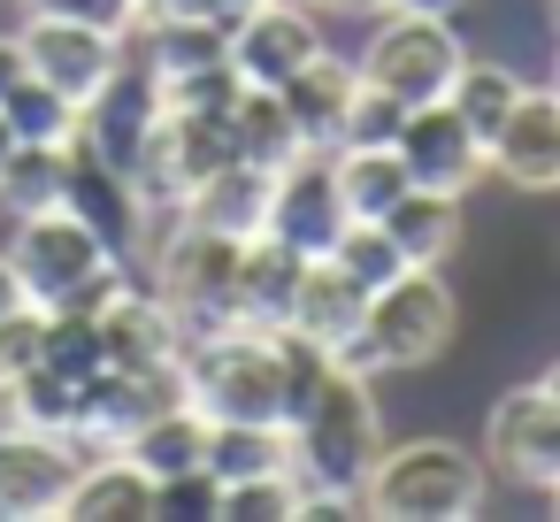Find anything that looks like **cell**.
<instances>
[{"label":"cell","instance_id":"cell-1","mask_svg":"<svg viewBox=\"0 0 560 522\" xmlns=\"http://www.w3.org/2000/svg\"><path fill=\"white\" fill-rule=\"evenodd\" d=\"M284 445H292V476L300 491H361L376 453H384V415H376V392L361 369H330L323 392L284 422Z\"/></svg>","mask_w":560,"mask_h":522},{"label":"cell","instance_id":"cell-2","mask_svg":"<svg viewBox=\"0 0 560 522\" xmlns=\"http://www.w3.org/2000/svg\"><path fill=\"white\" fill-rule=\"evenodd\" d=\"M185 369V399L208 415V422H284V353H277V330H200L185 338L177 353Z\"/></svg>","mask_w":560,"mask_h":522},{"label":"cell","instance_id":"cell-3","mask_svg":"<svg viewBox=\"0 0 560 522\" xmlns=\"http://www.w3.org/2000/svg\"><path fill=\"white\" fill-rule=\"evenodd\" d=\"M361 499L384 522H468V514H483V461L453 438H407V445L376 453Z\"/></svg>","mask_w":560,"mask_h":522},{"label":"cell","instance_id":"cell-4","mask_svg":"<svg viewBox=\"0 0 560 522\" xmlns=\"http://www.w3.org/2000/svg\"><path fill=\"white\" fill-rule=\"evenodd\" d=\"M445 338H453V292H445V277L438 269H399L392 285L369 292V308H361L353 338L338 346V361L361 369V376H376V369H422V361L445 353Z\"/></svg>","mask_w":560,"mask_h":522},{"label":"cell","instance_id":"cell-5","mask_svg":"<svg viewBox=\"0 0 560 522\" xmlns=\"http://www.w3.org/2000/svg\"><path fill=\"white\" fill-rule=\"evenodd\" d=\"M9 269L24 277L32 308H62V300H108L124 285V262L101 246V231L70 208H39V216H16V239H9Z\"/></svg>","mask_w":560,"mask_h":522},{"label":"cell","instance_id":"cell-6","mask_svg":"<svg viewBox=\"0 0 560 522\" xmlns=\"http://www.w3.org/2000/svg\"><path fill=\"white\" fill-rule=\"evenodd\" d=\"M238 254H246V239L208 231V223H192L185 208H177V216L147 239V262H154V300L185 323V338H200V330H223V323H231Z\"/></svg>","mask_w":560,"mask_h":522},{"label":"cell","instance_id":"cell-7","mask_svg":"<svg viewBox=\"0 0 560 522\" xmlns=\"http://www.w3.org/2000/svg\"><path fill=\"white\" fill-rule=\"evenodd\" d=\"M460 62H468V47L453 32V16H422V9H376V24H369V39L353 55V70L369 85H384L392 101H407V108L445 101Z\"/></svg>","mask_w":560,"mask_h":522},{"label":"cell","instance_id":"cell-8","mask_svg":"<svg viewBox=\"0 0 560 522\" xmlns=\"http://www.w3.org/2000/svg\"><path fill=\"white\" fill-rule=\"evenodd\" d=\"M78 468H85L78 438L0 422V522H47V514H62Z\"/></svg>","mask_w":560,"mask_h":522},{"label":"cell","instance_id":"cell-9","mask_svg":"<svg viewBox=\"0 0 560 522\" xmlns=\"http://www.w3.org/2000/svg\"><path fill=\"white\" fill-rule=\"evenodd\" d=\"M16 47H24V70H32V78H47L55 93H70L78 108H85V101H93L124 62H131L116 32H93V24H70V16H39V9H24Z\"/></svg>","mask_w":560,"mask_h":522},{"label":"cell","instance_id":"cell-10","mask_svg":"<svg viewBox=\"0 0 560 522\" xmlns=\"http://www.w3.org/2000/svg\"><path fill=\"white\" fill-rule=\"evenodd\" d=\"M346 200H338V170H330V147H300L292 162H277L269 177V216L261 231L284 239L292 254H330V239L346 231Z\"/></svg>","mask_w":560,"mask_h":522},{"label":"cell","instance_id":"cell-11","mask_svg":"<svg viewBox=\"0 0 560 522\" xmlns=\"http://www.w3.org/2000/svg\"><path fill=\"white\" fill-rule=\"evenodd\" d=\"M315 55H323V32L307 0H254V9L231 16V70L246 85H284Z\"/></svg>","mask_w":560,"mask_h":522},{"label":"cell","instance_id":"cell-12","mask_svg":"<svg viewBox=\"0 0 560 522\" xmlns=\"http://www.w3.org/2000/svg\"><path fill=\"white\" fill-rule=\"evenodd\" d=\"M483 430H491V461H499L514 484H529V491H552V484H560V407H552L545 384L499 392V407H491Z\"/></svg>","mask_w":560,"mask_h":522},{"label":"cell","instance_id":"cell-13","mask_svg":"<svg viewBox=\"0 0 560 522\" xmlns=\"http://www.w3.org/2000/svg\"><path fill=\"white\" fill-rule=\"evenodd\" d=\"M399 162H407V177L415 185H430V193H468L483 170H491V154H483V139L445 108V101H422V108H407V124H399Z\"/></svg>","mask_w":560,"mask_h":522},{"label":"cell","instance_id":"cell-14","mask_svg":"<svg viewBox=\"0 0 560 522\" xmlns=\"http://www.w3.org/2000/svg\"><path fill=\"white\" fill-rule=\"evenodd\" d=\"M101 346L116 369H162L185 353V323L154 300V285H131V269H124V285L101 300Z\"/></svg>","mask_w":560,"mask_h":522},{"label":"cell","instance_id":"cell-15","mask_svg":"<svg viewBox=\"0 0 560 522\" xmlns=\"http://www.w3.org/2000/svg\"><path fill=\"white\" fill-rule=\"evenodd\" d=\"M491 170H499L506 185H522V193H560V93H552V85H545V93L522 85L514 116H506L499 139H491Z\"/></svg>","mask_w":560,"mask_h":522},{"label":"cell","instance_id":"cell-16","mask_svg":"<svg viewBox=\"0 0 560 522\" xmlns=\"http://www.w3.org/2000/svg\"><path fill=\"white\" fill-rule=\"evenodd\" d=\"M62 208L85 216L116 262H131V246H139V200H131V177H124L116 162H101L85 139H70V185H62Z\"/></svg>","mask_w":560,"mask_h":522},{"label":"cell","instance_id":"cell-17","mask_svg":"<svg viewBox=\"0 0 560 522\" xmlns=\"http://www.w3.org/2000/svg\"><path fill=\"white\" fill-rule=\"evenodd\" d=\"M300 269H307V254H292V246H284V239H269V231H254V239H246V254H238L231 323H238V330H284V323H292Z\"/></svg>","mask_w":560,"mask_h":522},{"label":"cell","instance_id":"cell-18","mask_svg":"<svg viewBox=\"0 0 560 522\" xmlns=\"http://www.w3.org/2000/svg\"><path fill=\"white\" fill-rule=\"evenodd\" d=\"M154 491L162 484L131 453H85L62 514H78V522H154Z\"/></svg>","mask_w":560,"mask_h":522},{"label":"cell","instance_id":"cell-19","mask_svg":"<svg viewBox=\"0 0 560 522\" xmlns=\"http://www.w3.org/2000/svg\"><path fill=\"white\" fill-rule=\"evenodd\" d=\"M361 308H369V292H361L330 254H307L300 292H292V323H284V330H300V338H315V346H330V353H338V346L353 338Z\"/></svg>","mask_w":560,"mask_h":522},{"label":"cell","instance_id":"cell-20","mask_svg":"<svg viewBox=\"0 0 560 522\" xmlns=\"http://www.w3.org/2000/svg\"><path fill=\"white\" fill-rule=\"evenodd\" d=\"M353 62H338L330 47L307 62V70H292L277 93H284V116H292V131H300V147H338V124H346V101H353Z\"/></svg>","mask_w":560,"mask_h":522},{"label":"cell","instance_id":"cell-21","mask_svg":"<svg viewBox=\"0 0 560 522\" xmlns=\"http://www.w3.org/2000/svg\"><path fill=\"white\" fill-rule=\"evenodd\" d=\"M384 231H392V246L407 254V269H445V254L460 246V193L407 185V193L384 208Z\"/></svg>","mask_w":560,"mask_h":522},{"label":"cell","instance_id":"cell-22","mask_svg":"<svg viewBox=\"0 0 560 522\" xmlns=\"http://www.w3.org/2000/svg\"><path fill=\"white\" fill-rule=\"evenodd\" d=\"M269 177H277V170L231 162V170H215L208 185H192V193H185V216H192V223H208V231L254 239V231H261V216H269Z\"/></svg>","mask_w":560,"mask_h":522},{"label":"cell","instance_id":"cell-23","mask_svg":"<svg viewBox=\"0 0 560 522\" xmlns=\"http://www.w3.org/2000/svg\"><path fill=\"white\" fill-rule=\"evenodd\" d=\"M124 453H131L154 484H170V476H185V468H208V415H200L192 399H177V407H162L154 422H139Z\"/></svg>","mask_w":560,"mask_h":522},{"label":"cell","instance_id":"cell-24","mask_svg":"<svg viewBox=\"0 0 560 522\" xmlns=\"http://www.w3.org/2000/svg\"><path fill=\"white\" fill-rule=\"evenodd\" d=\"M223 124H231L238 162H254V170H277V162H292V154H300V131H292V116H284V93H277V85H238V101L223 108Z\"/></svg>","mask_w":560,"mask_h":522},{"label":"cell","instance_id":"cell-25","mask_svg":"<svg viewBox=\"0 0 560 522\" xmlns=\"http://www.w3.org/2000/svg\"><path fill=\"white\" fill-rule=\"evenodd\" d=\"M330 170H338V200L353 223H384V208L415 185L399 147H330Z\"/></svg>","mask_w":560,"mask_h":522},{"label":"cell","instance_id":"cell-26","mask_svg":"<svg viewBox=\"0 0 560 522\" xmlns=\"http://www.w3.org/2000/svg\"><path fill=\"white\" fill-rule=\"evenodd\" d=\"M514 101H522V78H514L506 62H476V55H468V62L453 70V85H445V108H453V116L483 139V154H491L499 124L514 116Z\"/></svg>","mask_w":560,"mask_h":522},{"label":"cell","instance_id":"cell-27","mask_svg":"<svg viewBox=\"0 0 560 522\" xmlns=\"http://www.w3.org/2000/svg\"><path fill=\"white\" fill-rule=\"evenodd\" d=\"M269 468H292L284 422H208V476L215 484L269 476Z\"/></svg>","mask_w":560,"mask_h":522},{"label":"cell","instance_id":"cell-28","mask_svg":"<svg viewBox=\"0 0 560 522\" xmlns=\"http://www.w3.org/2000/svg\"><path fill=\"white\" fill-rule=\"evenodd\" d=\"M62 185H70V147H32V139H16L9 162H0V208H9V216L62 208Z\"/></svg>","mask_w":560,"mask_h":522},{"label":"cell","instance_id":"cell-29","mask_svg":"<svg viewBox=\"0 0 560 522\" xmlns=\"http://www.w3.org/2000/svg\"><path fill=\"white\" fill-rule=\"evenodd\" d=\"M39 361H47L55 376H70V384H85L93 369H108L101 308H93V300H62V308H47V346H39Z\"/></svg>","mask_w":560,"mask_h":522},{"label":"cell","instance_id":"cell-30","mask_svg":"<svg viewBox=\"0 0 560 522\" xmlns=\"http://www.w3.org/2000/svg\"><path fill=\"white\" fill-rule=\"evenodd\" d=\"M0 422H24V430H55V438H70V422H78V384L55 376V369L39 361V369H24V376L0 384Z\"/></svg>","mask_w":560,"mask_h":522},{"label":"cell","instance_id":"cell-31","mask_svg":"<svg viewBox=\"0 0 560 522\" xmlns=\"http://www.w3.org/2000/svg\"><path fill=\"white\" fill-rule=\"evenodd\" d=\"M0 116H9V131H16V139H32V147H70V139H78V101H70V93H55V85H47V78H32V70L9 85Z\"/></svg>","mask_w":560,"mask_h":522},{"label":"cell","instance_id":"cell-32","mask_svg":"<svg viewBox=\"0 0 560 522\" xmlns=\"http://www.w3.org/2000/svg\"><path fill=\"white\" fill-rule=\"evenodd\" d=\"M154 85V108L162 116H223L231 101H238V70L231 62H208V70H185V78H147Z\"/></svg>","mask_w":560,"mask_h":522},{"label":"cell","instance_id":"cell-33","mask_svg":"<svg viewBox=\"0 0 560 522\" xmlns=\"http://www.w3.org/2000/svg\"><path fill=\"white\" fill-rule=\"evenodd\" d=\"M215 514H223V522H300V476H292V468L238 476V484H223Z\"/></svg>","mask_w":560,"mask_h":522},{"label":"cell","instance_id":"cell-34","mask_svg":"<svg viewBox=\"0 0 560 522\" xmlns=\"http://www.w3.org/2000/svg\"><path fill=\"white\" fill-rule=\"evenodd\" d=\"M330 262H338L361 292H376V285H392V277L407 269V254L392 246V231H384V223H346V231L330 239Z\"/></svg>","mask_w":560,"mask_h":522},{"label":"cell","instance_id":"cell-35","mask_svg":"<svg viewBox=\"0 0 560 522\" xmlns=\"http://www.w3.org/2000/svg\"><path fill=\"white\" fill-rule=\"evenodd\" d=\"M407 124V101H392L384 85L353 78V101H346V124H338V147H392Z\"/></svg>","mask_w":560,"mask_h":522},{"label":"cell","instance_id":"cell-36","mask_svg":"<svg viewBox=\"0 0 560 522\" xmlns=\"http://www.w3.org/2000/svg\"><path fill=\"white\" fill-rule=\"evenodd\" d=\"M39 346H47V308H16V315H0V384L39 369Z\"/></svg>","mask_w":560,"mask_h":522},{"label":"cell","instance_id":"cell-37","mask_svg":"<svg viewBox=\"0 0 560 522\" xmlns=\"http://www.w3.org/2000/svg\"><path fill=\"white\" fill-rule=\"evenodd\" d=\"M24 9H39V16H70V24H93V32H116V39H131V24H139V0H24Z\"/></svg>","mask_w":560,"mask_h":522},{"label":"cell","instance_id":"cell-38","mask_svg":"<svg viewBox=\"0 0 560 522\" xmlns=\"http://www.w3.org/2000/svg\"><path fill=\"white\" fill-rule=\"evenodd\" d=\"M215 499H223V484H215L208 468H185V476H170V484L154 491V514H192V522H208Z\"/></svg>","mask_w":560,"mask_h":522},{"label":"cell","instance_id":"cell-39","mask_svg":"<svg viewBox=\"0 0 560 522\" xmlns=\"http://www.w3.org/2000/svg\"><path fill=\"white\" fill-rule=\"evenodd\" d=\"M16 78H24V47H16V32H0V101H9Z\"/></svg>","mask_w":560,"mask_h":522},{"label":"cell","instance_id":"cell-40","mask_svg":"<svg viewBox=\"0 0 560 522\" xmlns=\"http://www.w3.org/2000/svg\"><path fill=\"white\" fill-rule=\"evenodd\" d=\"M16 308H32V292H24V277L9 269V254H0V315H16Z\"/></svg>","mask_w":560,"mask_h":522},{"label":"cell","instance_id":"cell-41","mask_svg":"<svg viewBox=\"0 0 560 522\" xmlns=\"http://www.w3.org/2000/svg\"><path fill=\"white\" fill-rule=\"evenodd\" d=\"M384 9H422V16H453V9H468V0H384Z\"/></svg>","mask_w":560,"mask_h":522},{"label":"cell","instance_id":"cell-42","mask_svg":"<svg viewBox=\"0 0 560 522\" xmlns=\"http://www.w3.org/2000/svg\"><path fill=\"white\" fill-rule=\"evenodd\" d=\"M307 9H338V16H376L384 0H307Z\"/></svg>","mask_w":560,"mask_h":522},{"label":"cell","instance_id":"cell-43","mask_svg":"<svg viewBox=\"0 0 560 522\" xmlns=\"http://www.w3.org/2000/svg\"><path fill=\"white\" fill-rule=\"evenodd\" d=\"M545 392H552V407H560V361H552V369H545Z\"/></svg>","mask_w":560,"mask_h":522},{"label":"cell","instance_id":"cell-44","mask_svg":"<svg viewBox=\"0 0 560 522\" xmlns=\"http://www.w3.org/2000/svg\"><path fill=\"white\" fill-rule=\"evenodd\" d=\"M9 147H16V131H9V116H0V162H9Z\"/></svg>","mask_w":560,"mask_h":522},{"label":"cell","instance_id":"cell-45","mask_svg":"<svg viewBox=\"0 0 560 522\" xmlns=\"http://www.w3.org/2000/svg\"><path fill=\"white\" fill-rule=\"evenodd\" d=\"M552 93H560V62H552Z\"/></svg>","mask_w":560,"mask_h":522},{"label":"cell","instance_id":"cell-46","mask_svg":"<svg viewBox=\"0 0 560 522\" xmlns=\"http://www.w3.org/2000/svg\"><path fill=\"white\" fill-rule=\"evenodd\" d=\"M552 514H560V491H552Z\"/></svg>","mask_w":560,"mask_h":522},{"label":"cell","instance_id":"cell-47","mask_svg":"<svg viewBox=\"0 0 560 522\" xmlns=\"http://www.w3.org/2000/svg\"><path fill=\"white\" fill-rule=\"evenodd\" d=\"M552 9H560V0H552Z\"/></svg>","mask_w":560,"mask_h":522}]
</instances>
